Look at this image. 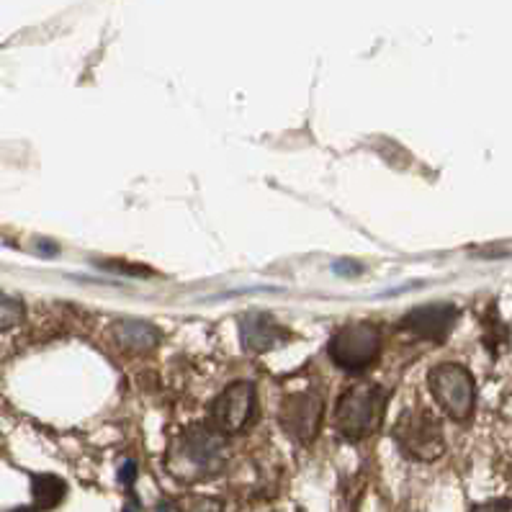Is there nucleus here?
<instances>
[{
  "label": "nucleus",
  "instance_id": "obj_1",
  "mask_svg": "<svg viewBox=\"0 0 512 512\" xmlns=\"http://www.w3.org/2000/svg\"><path fill=\"white\" fill-rule=\"evenodd\" d=\"M224 464V435L211 425H196L183 433L170 453V469L181 479L217 474Z\"/></svg>",
  "mask_w": 512,
  "mask_h": 512
},
{
  "label": "nucleus",
  "instance_id": "obj_2",
  "mask_svg": "<svg viewBox=\"0 0 512 512\" xmlns=\"http://www.w3.org/2000/svg\"><path fill=\"white\" fill-rule=\"evenodd\" d=\"M386 410V392L376 384H358L340 397L335 410V428L343 438L363 440L381 425Z\"/></svg>",
  "mask_w": 512,
  "mask_h": 512
},
{
  "label": "nucleus",
  "instance_id": "obj_3",
  "mask_svg": "<svg viewBox=\"0 0 512 512\" xmlns=\"http://www.w3.org/2000/svg\"><path fill=\"white\" fill-rule=\"evenodd\" d=\"M430 392L440 410L453 420H469L476 404V386L471 374L458 363H440L430 371Z\"/></svg>",
  "mask_w": 512,
  "mask_h": 512
},
{
  "label": "nucleus",
  "instance_id": "obj_4",
  "mask_svg": "<svg viewBox=\"0 0 512 512\" xmlns=\"http://www.w3.org/2000/svg\"><path fill=\"white\" fill-rule=\"evenodd\" d=\"M379 356V330L368 322L345 325L330 340V358L343 371H363Z\"/></svg>",
  "mask_w": 512,
  "mask_h": 512
},
{
  "label": "nucleus",
  "instance_id": "obj_5",
  "mask_svg": "<svg viewBox=\"0 0 512 512\" xmlns=\"http://www.w3.org/2000/svg\"><path fill=\"white\" fill-rule=\"evenodd\" d=\"M394 440L404 456L430 461L443 451V433L440 422L428 410L404 412L394 425Z\"/></svg>",
  "mask_w": 512,
  "mask_h": 512
},
{
  "label": "nucleus",
  "instance_id": "obj_6",
  "mask_svg": "<svg viewBox=\"0 0 512 512\" xmlns=\"http://www.w3.org/2000/svg\"><path fill=\"white\" fill-rule=\"evenodd\" d=\"M255 412V386L250 381H235L219 394L209 407L211 428L222 435L240 433Z\"/></svg>",
  "mask_w": 512,
  "mask_h": 512
},
{
  "label": "nucleus",
  "instance_id": "obj_7",
  "mask_svg": "<svg viewBox=\"0 0 512 512\" xmlns=\"http://www.w3.org/2000/svg\"><path fill=\"white\" fill-rule=\"evenodd\" d=\"M322 397L314 392H299L289 394L278 410V422L281 428L299 443H309L317 438L322 422Z\"/></svg>",
  "mask_w": 512,
  "mask_h": 512
},
{
  "label": "nucleus",
  "instance_id": "obj_8",
  "mask_svg": "<svg viewBox=\"0 0 512 512\" xmlns=\"http://www.w3.org/2000/svg\"><path fill=\"white\" fill-rule=\"evenodd\" d=\"M458 309L453 304H425L404 314L402 327L415 332L417 338L443 340L456 327Z\"/></svg>",
  "mask_w": 512,
  "mask_h": 512
},
{
  "label": "nucleus",
  "instance_id": "obj_9",
  "mask_svg": "<svg viewBox=\"0 0 512 512\" xmlns=\"http://www.w3.org/2000/svg\"><path fill=\"white\" fill-rule=\"evenodd\" d=\"M240 338L250 353H268L289 338V330L278 325L268 312H247L240 317Z\"/></svg>",
  "mask_w": 512,
  "mask_h": 512
},
{
  "label": "nucleus",
  "instance_id": "obj_10",
  "mask_svg": "<svg viewBox=\"0 0 512 512\" xmlns=\"http://www.w3.org/2000/svg\"><path fill=\"white\" fill-rule=\"evenodd\" d=\"M111 335H114L116 345H119L124 353H134V356L150 353V350L160 343V332H157L150 322H142V320L114 322Z\"/></svg>",
  "mask_w": 512,
  "mask_h": 512
},
{
  "label": "nucleus",
  "instance_id": "obj_11",
  "mask_svg": "<svg viewBox=\"0 0 512 512\" xmlns=\"http://www.w3.org/2000/svg\"><path fill=\"white\" fill-rule=\"evenodd\" d=\"M31 494L39 510H55L67 494V484L55 474H39L31 479Z\"/></svg>",
  "mask_w": 512,
  "mask_h": 512
},
{
  "label": "nucleus",
  "instance_id": "obj_12",
  "mask_svg": "<svg viewBox=\"0 0 512 512\" xmlns=\"http://www.w3.org/2000/svg\"><path fill=\"white\" fill-rule=\"evenodd\" d=\"M21 317H24V307H21L19 299L0 294V330L19 325Z\"/></svg>",
  "mask_w": 512,
  "mask_h": 512
},
{
  "label": "nucleus",
  "instance_id": "obj_13",
  "mask_svg": "<svg viewBox=\"0 0 512 512\" xmlns=\"http://www.w3.org/2000/svg\"><path fill=\"white\" fill-rule=\"evenodd\" d=\"M332 268H335V273H340V276H358V273H361V266L353 263V260H338Z\"/></svg>",
  "mask_w": 512,
  "mask_h": 512
},
{
  "label": "nucleus",
  "instance_id": "obj_14",
  "mask_svg": "<svg viewBox=\"0 0 512 512\" xmlns=\"http://www.w3.org/2000/svg\"><path fill=\"white\" fill-rule=\"evenodd\" d=\"M471 512H510V505L507 502H487V505L474 507Z\"/></svg>",
  "mask_w": 512,
  "mask_h": 512
},
{
  "label": "nucleus",
  "instance_id": "obj_15",
  "mask_svg": "<svg viewBox=\"0 0 512 512\" xmlns=\"http://www.w3.org/2000/svg\"><path fill=\"white\" fill-rule=\"evenodd\" d=\"M134 474H137V464H134V461H127V464L121 466V482L124 484H132Z\"/></svg>",
  "mask_w": 512,
  "mask_h": 512
},
{
  "label": "nucleus",
  "instance_id": "obj_16",
  "mask_svg": "<svg viewBox=\"0 0 512 512\" xmlns=\"http://www.w3.org/2000/svg\"><path fill=\"white\" fill-rule=\"evenodd\" d=\"M11 512H37V510H31V507H16V510H11Z\"/></svg>",
  "mask_w": 512,
  "mask_h": 512
},
{
  "label": "nucleus",
  "instance_id": "obj_17",
  "mask_svg": "<svg viewBox=\"0 0 512 512\" xmlns=\"http://www.w3.org/2000/svg\"><path fill=\"white\" fill-rule=\"evenodd\" d=\"M507 335H510V338H512V325H510V330H507Z\"/></svg>",
  "mask_w": 512,
  "mask_h": 512
}]
</instances>
